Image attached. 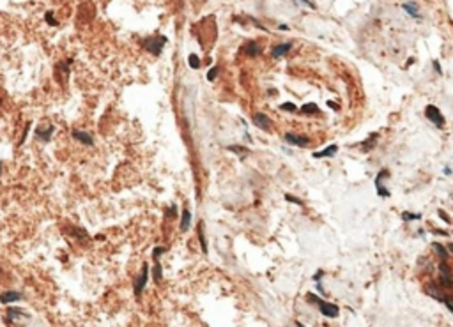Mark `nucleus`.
I'll return each mask as SVG.
<instances>
[{
  "mask_svg": "<svg viewBox=\"0 0 453 327\" xmlns=\"http://www.w3.org/2000/svg\"><path fill=\"white\" fill-rule=\"evenodd\" d=\"M168 43V39L165 36H153V37H147V39H143L142 41V46L145 51H149L151 55H159L163 51V48H165V44Z\"/></svg>",
  "mask_w": 453,
  "mask_h": 327,
  "instance_id": "f257e3e1",
  "label": "nucleus"
},
{
  "mask_svg": "<svg viewBox=\"0 0 453 327\" xmlns=\"http://www.w3.org/2000/svg\"><path fill=\"white\" fill-rule=\"evenodd\" d=\"M425 117L432 122V124L435 126V128H444V124H446V119H444V115L441 113V110L437 108V106L434 105H427L425 106Z\"/></svg>",
  "mask_w": 453,
  "mask_h": 327,
  "instance_id": "f03ea898",
  "label": "nucleus"
},
{
  "mask_svg": "<svg viewBox=\"0 0 453 327\" xmlns=\"http://www.w3.org/2000/svg\"><path fill=\"white\" fill-rule=\"evenodd\" d=\"M439 286H443V288H448V290L453 286L452 271H450L448 260H441V262H439Z\"/></svg>",
  "mask_w": 453,
  "mask_h": 327,
  "instance_id": "7ed1b4c3",
  "label": "nucleus"
},
{
  "mask_svg": "<svg viewBox=\"0 0 453 327\" xmlns=\"http://www.w3.org/2000/svg\"><path fill=\"white\" fill-rule=\"evenodd\" d=\"M388 177H389L388 170H381L379 174H377V177H375V189H377V195H379V196H384V198H389V196H391L389 189L384 186V182L388 180Z\"/></svg>",
  "mask_w": 453,
  "mask_h": 327,
  "instance_id": "20e7f679",
  "label": "nucleus"
},
{
  "mask_svg": "<svg viewBox=\"0 0 453 327\" xmlns=\"http://www.w3.org/2000/svg\"><path fill=\"white\" fill-rule=\"evenodd\" d=\"M427 294L432 295V297H434V299H437L439 303H444V304H446V308H448L450 311H453L452 301H450V297H446V295L441 294V286H437L435 283H430V285L427 286Z\"/></svg>",
  "mask_w": 453,
  "mask_h": 327,
  "instance_id": "39448f33",
  "label": "nucleus"
},
{
  "mask_svg": "<svg viewBox=\"0 0 453 327\" xmlns=\"http://www.w3.org/2000/svg\"><path fill=\"white\" fill-rule=\"evenodd\" d=\"M283 140H285L289 145H294V147H308V145H310V138L305 136V134L285 133L283 134Z\"/></svg>",
  "mask_w": 453,
  "mask_h": 327,
  "instance_id": "423d86ee",
  "label": "nucleus"
},
{
  "mask_svg": "<svg viewBox=\"0 0 453 327\" xmlns=\"http://www.w3.org/2000/svg\"><path fill=\"white\" fill-rule=\"evenodd\" d=\"M251 120H253V124L259 129H262V131H271V119H269L266 113H262V111H255L253 115H251Z\"/></svg>",
  "mask_w": 453,
  "mask_h": 327,
  "instance_id": "0eeeda50",
  "label": "nucleus"
},
{
  "mask_svg": "<svg viewBox=\"0 0 453 327\" xmlns=\"http://www.w3.org/2000/svg\"><path fill=\"white\" fill-rule=\"evenodd\" d=\"M319 309H320V313L328 318H337L338 315H340V308H338L337 304L326 303V301H322V299H320V303H319Z\"/></svg>",
  "mask_w": 453,
  "mask_h": 327,
  "instance_id": "6e6552de",
  "label": "nucleus"
},
{
  "mask_svg": "<svg viewBox=\"0 0 453 327\" xmlns=\"http://www.w3.org/2000/svg\"><path fill=\"white\" fill-rule=\"evenodd\" d=\"M53 131H55V128H53L51 124L37 126V128H36V138L41 140V142H50Z\"/></svg>",
  "mask_w": 453,
  "mask_h": 327,
  "instance_id": "1a4fd4ad",
  "label": "nucleus"
},
{
  "mask_svg": "<svg viewBox=\"0 0 453 327\" xmlns=\"http://www.w3.org/2000/svg\"><path fill=\"white\" fill-rule=\"evenodd\" d=\"M71 136H73L76 142L84 143V145H87V147H92L94 145V138L92 134L87 133V131H80V129H74L73 133H71Z\"/></svg>",
  "mask_w": 453,
  "mask_h": 327,
  "instance_id": "9d476101",
  "label": "nucleus"
},
{
  "mask_svg": "<svg viewBox=\"0 0 453 327\" xmlns=\"http://www.w3.org/2000/svg\"><path fill=\"white\" fill-rule=\"evenodd\" d=\"M147 278H149V265H143V271L142 274L138 276V280L135 281V295L138 297L140 294H142V290L145 288V283H147Z\"/></svg>",
  "mask_w": 453,
  "mask_h": 327,
  "instance_id": "9b49d317",
  "label": "nucleus"
},
{
  "mask_svg": "<svg viewBox=\"0 0 453 327\" xmlns=\"http://www.w3.org/2000/svg\"><path fill=\"white\" fill-rule=\"evenodd\" d=\"M292 48V43H283V44H276V46L271 50V57L273 59H282L283 55H287Z\"/></svg>",
  "mask_w": 453,
  "mask_h": 327,
  "instance_id": "f8f14e48",
  "label": "nucleus"
},
{
  "mask_svg": "<svg viewBox=\"0 0 453 327\" xmlns=\"http://www.w3.org/2000/svg\"><path fill=\"white\" fill-rule=\"evenodd\" d=\"M337 152H338V145H328L326 149H322L320 152H314V157L315 159H322V157H333V156H337Z\"/></svg>",
  "mask_w": 453,
  "mask_h": 327,
  "instance_id": "ddd939ff",
  "label": "nucleus"
},
{
  "mask_svg": "<svg viewBox=\"0 0 453 327\" xmlns=\"http://www.w3.org/2000/svg\"><path fill=\"white\" fill-rule=\"evenodd\" d=\"M191 226V211L188 207L182 209V216H181V232H188Z\"/></svg>",
  "mask_w": 453,
  "mask_h": 327,
  "instance_id": "4468645a",
  "label": "nucleus"
},
{
  "mask_svg": "<svg viewBox=\"0 0 453 327\" xmlns=\"http://www.w3.org/2000/svg\"><path fill=\"white\" fill-rule=\"evenodd\" d=\"M243 51H245L248 57H259L260 55V46L255 41H248L243 46Z\"/></svg>",
  "mask_w": 453,
  "mask_h": 327,
  "instance_id": "2eb2a0df",
  "label": "nucleus"
},
{
  "mask_svg": "<svg viewBox=\"0 0 453 327\" xmlns=\"http://www.w3.org/2000/svg\"><path fill=\"white\" fill-rule=\"evenodd\" d=\"M377 142H379V134H377V133H372V134L368 136V138L361 142V147H363V151H365V152H368V151H372V149H374L375 145H377Z\"/></svg>",
  "mask_w": 453,
  "mask_h": 327,
  "instance_id": "dca6fc26",
  "label": "nucleus"
},
{
  "mask_svg": "<svg viewBox=\"0 0 453 327\" xmlns=\"http://www.w3.org/2000/svg\"><path fill=\"white\" fill-rule=\"evenodd\" d=\"M22 299V294L18 292H5V294L0 295V303L2 304H9V303H16V301Z\"/></svg>",
  "mask_w": 453,
  "mask_h": 327,
  "instance_id": "f3484780",
  "label": "nucleus"
},
{
  "mask_svg": "<svg viewBox=\"0 0 453 327\" xmlns=\"http://www.w3.org/2000/svg\"><path fill=\"white\" fill-rule=\"evenodd\" d=\"M197 235H199L200 240V248H202L204 253H207V240H205V234H204V221L200 219L199 226H197Z\"/></svg>",
  "mask_w": 453,
  "mask_h": 327,
  "instance_id": "a211bd4d",
  "label": "nucleus"
},
{
  "mask_svg": "<svg viewBox=\"0 0 453 327\" xmlns=\"http://www.w3.org/2000/svg\"><path fill=\"white\" fill-rule=\"evenodd\" d=\"M301 113L303 115H315V113H319V106L315 105V103H306L301 108Z\"/></svg>",
  "mask_w": 453,
  "mask_h": 327,
  "instance_id": "6ab92c4d",
  "label": "nucleus"
},
{
  "mask_svg": "<svg viewBox=\"0 0 453 327\" xmlns=\"http://www.w3.org/2000/svg\"><path fill=\"white\" fill-rule=\"evenodd\" d=\"M432 248H434V249H435V253H437V255L441 257V260H448L450 249H446L443 244H439V242H434V244H432Z\"/></svg>",
  "mask_w": 453,
  "mask_h": 327,
  "instance_id": "aec40b11",
  "label": "nucleus"
},
{
  "mask_svg": "<svg viewBox=\"0 0 453 327\" xmlns=\"http://www.w3.org/2000/svg\"><path fill=\"white\" fill-rule=\"evenodd\" d=\"M404 9H406V13L411 14L412 18H416V20L421 18V14L418 13V5L416 4H412V2H407V4H404Z\"/></svg>",
  "mask_w": 453,
  "mask_h": 327,
  "instance_id": "412c9836",
  "label": "nucleus"
},
{
  "mask_svg": "<svg viewBox=\"0 0 453 327\" xmlns=\"http://www.w3.org/2000/svg\"><path fill=\"white\" fill-rule=\"evenodd\" d=\"M421 219V214L420 212H402V221H420Z\"/></svg>",
  "mask_w": 453,
  "mask_h": 327,
  "instance_id": "4be33fe9",
  "label": "nucleus"
},
{
  "mask_svg": "<svg viewBox=\"0 0 453 327\" xmlns=\"http://www.w3.org/2000/svg\"><path fill=\"white\" fill-rule=\"evenodd\" d=\"M188 64H190L191 69H199V67H200V59H199V55H195V53H191V55L188 57Z\"/></svg>",
  "mask_w": 453,
  "mask_h": 327,
  "instance_id": "5701e85b",
  "label": "nucleus"
},
{
  "mask_svg": "<svg viewBox=\"0 0 453 327\" xmlns=\"http://www.w3.org/2000/svg\"><path fill=\"white\" fill-rule=\"evenodd\" d=\"M226 151L236 152V154H248V149L243 147V145H228V147H226Z\"/></svg>",
  "mask_w": 453,
  "mask_h": 327,
  "instance_id": "b1692460",
  "label": "nucleus"
},
{
  "mask_svg": "<svg viewBox=\"0 0 453 327\" xmlns=\"http://www.w3.org/2000/svg\"><path fill=\"white\" fill-rule=\"evenodd\" d=\"M280 110L282 111H296L297 106L294 105V103H282V105H280Z\"/></svg>",
  "mask_w": 453,
  "mask_h": 327,
  "instance_id": "393cba45",
  "label": "nucleus"
},
{
  "mask_svg": "<svg viewBox=\"0 0 453 327\" xmlns=\"http://www.w3.org/2000/svg\"><path fill=\"white\" fill-rule=\"evenodd\" d=\"M285 200H287V202H291V203H296V205H299V207H303V205H305V202H303V200L296 198V196H292V195H285Z\"/></svg>",
  "mask_w": 453,
  "mask_h": 327,
  "instance_id": "a878e982",
  "label": "nucleus"
},
{
  "mask_svg": "<svg viewBox=\"0 0 453 327\" xmlns=\"http://www.w3.org/2000/svg\"><path fill=\"white\" fill-rule=\"evenodd\" d=\"M218 73H220V67H218V65H214L213 69H209V73H207V80H209V82H213V80H216Z\"/></svg>",
  "mask_w": 453,
  "mask_h": 327,
  "instance_id": "bb28decb",
  "label": "nucleus"
},
{
  "mask_svg": "<svg viewBox=\"0 0 453 327\" xmlns=\"http://www.w3.org/2000/svg\"><path fill=\"white\" fill-rule=\"evenodd\" d=\"M45 18H46V22L50 25H57V22L53 20V13H46V16H45Z\"/></svg>",
  "mask_w": 453,
  "mask_h": 327,
  "instance_id": "cd10ccee",
  "label": "nucleus"
},
{
  "mask_svg": "<svg viewBox=\"0 0 453 327\" xmlns=\"http://www.w3.org/2000/svg\"><path fill=\"white\" fill-rule=\"evenodd\" d=\"M437 214H439V216L443 218V219H444V223H452V221H450V216H448V214H446V212H444V211H439V212H437Z\"/></svg>",
  "mask_w": 453,
  "mask_h": 327,
  "instance_id": "c85d7f7f",
  "label": "nucleus"
},
{
  "mask_svg": "<svg viewBox=\"0 0 453 327\" xmlns=\"http://www.w3.org/2000/svg\"><path fill=\"white\" fill-rule=\"evenodd\" d=\"M168 214H170V216H176V214H177L176 205H170V209H168Z\"/></svg>",
  "mask_w": 453,
  "mask_h": 327,
  "instance_id": "c756f323",
  "label": "nucleus"
},
{
  "mask_svg": "<svg viewBox=\"0 0 453 327\" xmlns=\"http://www.w3.org/2000/svg\"><path fill=\"white\" fill-rule=\"evenodd\" d=\"M320 276H322V271H319V272H317V274H315V276H314V280L317 281V283H319V281H320Z\"/></svg>",
  "mask_w": 453,
  "mask_h": 327,
  "instance_id": "7c9ffc66",
  "label": "nucleus"
},
{
  "mask_svg": "<svg viewBox=\"0 0 453 327\" xmlns=\"http://www.w3.org/2000/svg\"><path fill=\"white\" fill-rule=\"evenodd\" d=\"M444 175H452V168H450V166L444 168Z\"/></svg>",
  "mask_w": 453,
  "mask_h": 327,
  "instance_id": "2f4dec72",
  "label": "nucleus"
},
{
  "mask_svg": "<svg viewBox=\"0 0 453 327\" xmlns=\"http://www.w3.org/2000/svg\"><path fill=\"white\" fill-rule=\"evenodd\" d=\"M434 69L437 71V73L441 74V67H439V62H434Z\"/></svg>",
  "mask_w": 453,
  "mask_h": 327,
  "instance_id": "473e14b6",
  "label": "nucleus"
},
{
  "mask_svg": "<svg viewBox=\"0 0 453 327\" xmlns=\"http://www.w3.org/2000/svg\"><path fill=\"white\" fill-rule=\"evenodd\" d=\"M296 327H305V326H303L301 322H296Z\"/></svg>",
  "mask_w": 453,
  "mask_h": 327,
  "instance_id": "72a5a7b5",
  "label": "nucleus"
},
{
  "mask_svg": "<svg viewBox=\"0 0 453 327\" xmlns=\"http://www.w3.org/2000/svg\"><path fill=\"white\" fill-rule=\"evenodd\" d=\"M0 177H2V161H0Z\"/></svg>",
  "mask_w": 453,
  "mask_h": 327,
  "instance_id": "f704fd0d",
  "label": "nucleus"
},
{
  "mask_svg": "<svg viewBox=\"0 0 453 327\" xmlns=\"http://www.w3.org/2000/svg\"><path fill=\"white\" fill-rule=\"evenodd\" d=\"M0 105H2V99H0Z\"/></svg>",
  "mask_w": 453,
  "mask_h": 327,
  "instance_id": "c9c22d12",
  "label": "nucleus"
}]
</instances>
